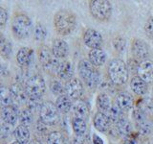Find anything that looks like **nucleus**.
<instances>
[{
  "instance_id": "f257e3e1",
  "label": "nucleus",
  "mask_w": 153,
  "mask_h": 144,
  "mask_svg": "<svg viewBox=\"0 0 153 144\" xmlns=\"http://www.w3.org/2000/svg\"><path fill=\"white\" fill-rule=\"evenodd\" d=\"M54 25L57 34L61 36H68L75 30L76 17L71 11L61 10L55 14Z\"/></svg>"
},
{
  "instance_id": "f03ea898",
  "label": "nucleus",
  "mask_w": 153,
  "mask_h": 144,
  "mask_svg": "<svg viewBox=\"0 0 153 144\" xmlns=\"http://www.w3.org/2000/svg\"><path fill=\"white\" fill-rule=\"evenodd\" d=\"M107 72L110 81L117 86L124 85L128 80L127 65L120 59H114L109 62Z\"/></svg>"
},
{
  "instance_id": "7ed1b4c3",
  "label": "nucleus",
  "mask_w": 153,
  "mask_h": 144,
  "mask_svg": "<svg viewBox=\"0 0 153 144\" xmlns=\"http://www.w3.org/2000/svg\"><path fill=\"white\" fill-rule=\"evenodd\" d=\"M79 74L81 81L90 88H94L100 83V74L97 68L89 62V61L81 60L79 62Z\"/></svg>"
},
{
  "instance_id": "20e7f679",
  "label": "nucleus",
  "mask_w": 153,
  "mask_h": 144,
  "mask_svg": "<svg viewBox=\"0 0 153 144\" xmlns=\"http://www.w3.org/2000/svg\"><path fill=\"white\" fill-rule=\"evenodd\" d=\"M89 11L95 19L105 21L112 14V4L106 0H92L89 2Z\"/></svg>"
},
{
  "instance_id": "39448f33",
  "label": "nucleus",
  "mask_w": 153,
  "mask_h": 144,
  "mask_svg": "<svg viewBox=\"0 0 153 144\" xmlns=\"http://www.w3.org/2000/svg\"><path fill=\"white\" fill-rule=\"evenodd\" d=\"M24 88L29 97L41 98V96L44 94L46 90V85L42 76L35 74L26 79Z\"/></svg>"
},
{
  "instance_id": "423d86ee",
  "label": "nucleus",
  "mask_w": 153,
  "mask_h": 144,
  "mask_svg": "<svg viewBox=\"0 0 153 144\" xmlns=\"http://www.w3.org/2000/svg\"><path fill=\"white\" fill-rule=\"evenodd\" d=\"M12 30L13 35L19 40L29 36L32 30V21L29 16L23 14H18L12 21Z\"/></svg>"
},
{
  "instance_id": "0eeeda50",
  "label": "nucleus",
  "mask_w": 153,
  "mask_h": 144,
  "mask_svg": "<svg viewBox=\"0 0 153 144\" xmlns=\"http://www.w3.org/2000/svg\"><path fill=\"white\" fill-rule=\"evenodd\" d=\"M38 60L44 70L48 72H56L59 64L57 58L53 54L50 48L45 45L40 46L38 49Z\"/></svg>"
},
{
  "instance_id": "6e6552de",
  "label": "nucleus",
  "mask_w": 153,
  "mask_h": 144,
  "mask_svg": "<svg viewBox=\"0 0 153 144\" xmlns=\"http://www.w3.org/2000/svg\"><path fill=\"white\" fill-rule=\"evenodd\" d=\"M39 117L40 121L47 126H53L59 122V112L54 103L48 101L42 104V107L39 110Z\"/></svg>"
},
{
  "instance_id": "1a4fd4ad",
  "label": "nucleus",
  "mask_w": 153,
  "mask_h": 144,
  "mask_svg": "<svg viewBox=\"0 0 153 144\" xmlns=\"http://www.w3.org/2000/svg\"><path fill=\"white\" fill-rule=\"evenodd\" d=\"M83 84L81 80L78 78H72L68 81V83L65 86V92L66 95L71 100L78 101L80 99V97L83 94Z\"/></svg>"
},
{
  "instance_id": "9d476101",
  "label": "nucleus",
  "mask_w": 153,
  "mask_h": 144,
  "mask_svg": "<svg viewBox=\"0 0 153 144\" xmlns=\"http://www.w3.org/2000/svg\"><path fill=\"white\" fill-rule=\"evenodd\" d=\"M132 54L138 61H146L149 55V47L147 43L141 38H134L131 44Z\"/></svg>"
},
{
  "instance_id": "9b49d317",
  "label": "nucleus",
  "mask_w": 153,
  "mask_h": 144,
  "mask_svg": "<svg viewBox=\"0 0 153 144\" xmlns=\"http://www.w3.org/2000/svg\"><path fill=\"white\" fill-rule=\"evenodd\" d=\"M83 41L86 46H88L91 49H96V48H100L103 38L99 31L93 28H88L83 34Z\"/></svg>"
},
{
  "instance_id": "f8f14e48",
  "label": "nucleus",
  "mask_w": 153,
  "mask_h": 144,
  "mask_svg": "<svg viewBox=\"0 0 153 144\" xmlns=\"http://www.w3.org/2000/svg\"><path fill=\"white\" fill-rule=\"evenodd\" d=\"M138 76L146 83H151L153 81V62L146 60L140 62L138 67Z\"/></svg>"
},
{
  "instance_id": "ddd939ff",
  "label": "nucleus",
  "mask_w": 153,
  "mask_h": 144,
  "mask_svg": "<svg viewBox=\"0 0 153 144\" xmlns=\"http://www.w3.org/2000/svg\"><path fill=\"white\" fill-rule=\"evenodd\" d=\"M90 109L88 104L82 100H78L73 104L72 107V113H73V118H80L87 121L89 116Z\"/></svg>"
},
{
  "instance_id": "4468645a",
  "label": "nucleus",
  "mask_w": 153,
  "mask_h": 144,
  "mask_svg": "<svg viewBox=\"0 0 153 144\" xmlns=\"http://www.w3.org/2000/svg\"><path fill=\"white\" fill-rule=\"evenodd\" d=\"M89 62L95 67L102 66L105 62H106L107 56L102 48H96V49H91L88 53Z\"/></svg>"
},
{
  "instance_id": "2eb2a0df",
  "label": "nucleus",
  "mask_w": 153,
  "mask_h": 144,
  "mask_svg": "<svg viewBox=\"0 0 153 144\" xmlns=\"http://www.w3.org/2000/svg\"><path fill=\"white\" fill-rule=\"evenodd\" d=\"M52 52L57 59H64L69 53V46L65 40L61 38H56L53 41Z\"/></svg>"
},
{
  "instance_id": "dca6fc26",
  "label": "nucleus",
  "mask_w": 153,
  "mask_h": 144,
  "mask_svg": "<svg viewBox=\"0 0 153 144\" xmlns=\"http://www.w3.org/2000/svg\"><path fill=\"white\" fill-rule=\"evenodd\" d=\"M1 118L5 124L8 126H13L16 123L18 119V112L14 106H9V107L3 108L1 110Z\"/></svg>"
},
{
  "instance_id": "f3484780",
  "label": "nucleus",
  "mask_w": 153,
  "mask_h": 144,
  "mask_svg": "<svg viewBox=\"0 0 153 144\" xmlns=\"http://www.w3.org/2000/svg\"><path fill=\"white\" fill-rule=\"evenodd\" d=\"M33 57V50L29 47H22L16 54V61L22 67H27L31 64Z\"/></svg>"
},
{
  "instance_id": "a211bd4d",
  "label": "nucleus",
  "mask_w": 153,
  "mask_h": 144,
  "mask_svg": "<svg viewBox=\"0 0 153 144\" xmlns=\"http://www.w3.org/2000/svg\"><path fill=\"white\" fill-rule=\"evenodd\" d=\"M93 123L95 128L98 130L99 132L105 133L110 129V125H111V120L107 116L106 114L102 112H97L95 114Z\"/></svg>"
},
{
  "instance_id": "6ab92c4d",
  "label": "nucleus",
  "mask_w": 153,
  "mask_h": 144,
  "mask_svg": "<svg viewBox=\"0 0 153 144\" xmlns=\"http://www.w3.org/2000/svg\"><path fill=\"white\" fill-rule=\"evenodd\" d=\"M116 105L122 112H128L133 107V98L128 92L122 91L116 97Z\"/></svg>"
},
{
  "instance_id": "aec40b11",
  "label": "nucleus",
  "mask_w": 153,
  "mask_h": 144,
  "mask_svg": "<svg viewBox=\"0 0 153 144\" xmlns=\"http://www.w3.org/2000/svg\"><path fill=\"white\" fill-rule=\"evenodd\" d=\"M56 73L57 77L60 80H71L72 76H73L74 70H73V65L70 62L68 61H63L59 62V66H57Z\"/></svg>"
},
{
  "instance_id": "412c9836",
  "label": "nucleus",
  "mask_w": 153,
  "mask_h": 144,
  "mask_svg": "<svg viewBox=\"0 0 153 144\" xmlns=\"http://www.w3.org/2000/svg\"><path fill=\"white\" fill-rule=\"evenodd\" d=\"M96 103H97V108H98L99 112L104 113L108 116L110 110L112 108V104H111V101H110L109 96L104 92L100 93L97 97V102Z\"/></svg>"
},
{
  "instance_id": "4be33fe9",
  "label": "nucleus",
  "mask_w": 153,
  "mask_h": 144,
  "mask_svg": "<svg viewBox=\"0 0 153 144\" xmlns=\"http://www.w3.org/2000/svg\"><path fill=\"white\" fill-rule=\"evenodd\" d=\"M130 88L135 94L143 96L147 91V83H146L139 76H134L130 81Z\"/></svg>"
},
{
  "instance_id": "5701e85b",
  "label": "nucleus",
  "mask_w": 153,
  "mask_h": 144,
  "mask_svg": "<svg viewBox=\"0 0 153 144\" xmlns=\"http://www.w3.org/2000/svg\"><path fill=\"white\" fill-rule=\"evenodd\" d=\"M131 131H132L131 124L126 118H123L122 116L116 123H115V132H116L119 136L126 137L131 134Z\"/></svg>"
},
{
  "instance_id": "b1692460",
  "label": "nucleus",
  "mask_w": 153,
  "mask_h": 144,
  "mask_svg": "<svg viewBox=\"0 0 153 144\" xmlns=\"http://www.w3.org/2000/svg\"><path fill=\"white\" fill-rule=\"evenodd\" d=\"M11 91L14 102H17L19 104L27 103L29 96L26 92L25 88H23L20 85H13L11 86Z\"/></svg>"
},
{
  "instance_id": "393cba45",
  "label": "nucleus",
  "mask_w": 153,
  "mask_h": 144,
  "mask_svg": "<svg viewBox=\"0 0 153 144\" xmlns=\"http://www.w3.org/2000/svg\"><path fill=\"white\" fill-rule=\"evenodd\" d=\"M14 137L20 144H29L30 142V131L25 125H18L14 130Z\"/></svg>"
},
{
  "instance_id": "a878e982",
  "label": "nucleus",
  "mask_w": 153,
  "mask_h": 144,
  "mask_svg": "<svg viewBox=\"0 0 153 144\" xmlns=\"http://www.w3.org/2000/svg\"><path fill=\"white\" fill-rule=\"evenodd\" d=\"M56 106L59 112L68 113L70 112V110H72L73 103H72V100L66 94H62L57 97L56 101Z\"/></svg>"
},
{
  "instance_id": "bb28decb",
  "label": "nucleus",
  "mask_w": 153,
  "mask_h": 144,
  "mask_svg": "<svg viewBox=\"0 0 153 144\" xmlns=\"http://www.w3.org/2000/svg\"><path fill=\"white\" fill-rule=\"evenodd\" d=\"M13 102L14 101L11 88H6V86H1L0 88V108L3 109L12 106Z\"/></svg>"
},
{
  "instance_id": "cd10ccee",
  "label": "nucleus",
  "mask_w": 153,
  "mask_h": 144,
  "mask_svg": "<svg viewBox=\"0 0 153 144\" xmlns=\"http://www.w3.org/2000/svg\"><path fill=\"white\" fill-rule=\"evenodd\" d=\"M13 53V46L12 43L8 38H6L4 36L0 38V56L3 59H10Z\"/></svg>"
},
{
  "instance_id": "c85d7f7f",
  "label": "nucleus",
  "mask_w": 153,
  "mask_h": 144,
  "mask_svg": "<svg viewBox=\"0 0 153 144\" xmlns=\"http://www.w3.org/2000/svg\"><path fill=\"white\" fill-rule=\"evenodd\" d=\"M72 127H73L76 136H83L87 131V121L80 118H73Z\"/></svg>"
},
{
  "instance_id": "c756f323",
  "label": "nucleus",
  "mask_w": 153,
  "mask_h": 144,
  "mask_svg": "<svg viewBox=\"0 0 153 144\" xmlns=\"http://www.w3.org/2000/svg\"><path fill=\"white\" fill-rule=\"evenodd\" d=\"M47 144H66V139L60 132H52L48 134Z\"/></svg>"
},
{
  "instance_id": "7c9ffc66",
  "label": "nucleus",
  "mask_w": 153,
  "mask_h": 144,
  "mask_svg": "<svg viewBox=\"0 0 153 144\" xmlns=\"http://www.w3.org/2000/svg\"><path fill=\"white\" fill-rule=\"evenodd\" d=\"M18 119L22 125L28 126L33 121V112L28 108L22 109L20 112H18Z\"/></svg>"
},
{
  "instance_id": "2f4dec72",
  "label": "nucleus",
  "mask_w": 153,
  "mask_h": 144,
  "mask_svg": "<svg viewBox=\"0 0 153 144\" xmlns=\"http://www.w3.org/2000/svg\"><path fill=\"white\" fill-rule=\"evenodd\" d=\"M47 36V30L45 26L41 23H36V26L33 27V38L36 40L42 41L45 40Z\"/></svg>"
},
{
  "instance_id": "473e14b6",
  "label": "nucleus",
  "mask_w": 153,
  "mask_h": 144,
  "mask_svg": "<svg viewBox=\"0 0 153 144\" xmlns=\"http://www.w3.org/2000/svg\"><path fill=\"white\" fill-rule=\"evenodd\" d=\"M50 89L56 95H62L65 92V86L59 80H52L50 82Z\"/></svg>"
},
{
  "instance_id": "72a5a7b5",
  "label": "nucleus",
  "mask_w": 153,
  "mask_h": 144,
  "mask_svg": "<svg viewBox=\"0 0 153 144\" xmlns=\"http://www.w3.org/2000/svg\"><path fill=\"white\" fill-rule=\"evenodd\" d=\"M42 102L40 98H32L29 97L27 101V108L31 110L32 112H39L41 107H42Z\"/></svg>"
},
{
  "instance_id": "f704fd0d",
  "label": "nucleus",
  "mask_w": 153,
  "mask_h": 144,
  "mask_svg": "<svg viewBox=\"0 0 153 144\" xmlns=\"http://www.w3.org/2000/svg\"><path fill=\"white\" fill-rule=\"evenodd\" d=\"M112 45H113V48L117 52L119 53H122L123 52L124 48H126V40L121 37V36H117L113 38L112 40Z\"/></svg>"
},
{
  "instance_id": "c9c22d12",
  "label": "nucleus",
  "mask_w": 153,
  "mask_h": 144,
  "mask_svg": "<svg viewBox=\"0 0 153 144\" xmlns=\"http://www.w3.org/2000/svg\"><path fill=\"white\" fill-rule=\"evenodd\" d=\"M137 127L139 129V132L143 134H149L151 132V125L146 119L142 120L140 122H137Z\"/></svg>"
},
{
  "instance_id": "e433bc0d",
  "label": "nucleus",
  "mask_w": 153,
  "mask_h": 144,
  "mask_svg": "<svg viewBox=\"0 0 153 144\" xmlns=\"http://www.w3.org/2000/svg\"><path fill=\"white\" fill-rule=\"evenodd\" d=\"M145 31L148 38L153 40V16L149 17L145 24Z\"/></svg>"
},
{
  "instance_id": "4c0bfd02",
  "label": "nucleus",
  "mask_w": 153,
  "mask_h": 144,
  "mask_svg": "<svg viewBox=\"0 0 153 144\" xmlns=\"http://www.w3.org/2000/svg\"><path fill=\"white\" fill-rule=\"evenodd\" d=\"M73 144H90L89 136L87 134H83V136H75Z\"/></svg>"
},
{
  "instance_id": "58836bf2",
  "label": "nucleus",
  "mask_w": 153,
  "mask_h": 144,
  "mask_svg": "<svg viewBox=\"0 0 153 144\" xmlns=\"http://www.w3.org/2000/svg\"><path fill=\"white\" fill-rule=\"evenodd\" d=\"M8 20V13L4 8L0 7V27L5 25Z\"/></svg>"
},
{
  "instance_id": "ea45409f",
  "label": "nucleus",
  "mask_w": 153,
  "mask_h": 144,
  "mask_svg": "<svg viewBox=\"0 0 153 144\" xmlns=\"http://www.w3.org/2000/svg\"><path fill=\"white\" fill-rule=\"evenodd\" d=\"M9 128L7 124H1L0 123V139L5 138L9 134Z\"/></svg>"
},
{
  "instance_id": "a19ab883",
  "label": "nucleus",
  "mask_w": 153,
  "mask_h": 144,
  "mask_svg": "<svg viewBox=\"0 0 153 144\" xmlns=\"http://www.w3.org/2000/svg\"><path fill=\"white\" fill-rule=\"evenodd\" d=\"M123 144H136L135 139L133 137H131V136H128L126 137H124V140H123Z\"/></svg>"
},
{
  "instance_id": "79ce46f5",
  "label": "nucleus",
  "mask_w": 153,
  "mask_h": 144,
  "mask_svg": "<svg viewBox=\"0 0 153 144\" xmlns=\"http://www.w3.org/2000/svg\"><path fill=\"white\" fill-rule=\"evenodd\" d=\"M93 144H104L103 143V140L102 138H100L99 136H97V134H94L93 136Z\"/></svg>"
},
{
  "instance_id": "37998d69",
  "label": "nucleus",
  "mask_w": 153,
  "mask_h": 144,
  "mask_svg": "<svg viewBox=\"0 0 153 144\" xmlns=\"http://www.w3.org/2000/svg\"><path fill=\"white\" fill-rule=\"evenodd\" d=\"M29 144H42L40 141L36 140V139H33V140H32L31 142H29Z\"/></svg>"
},
{
  "instance_id": "c03bdc74",
  "label": "nucleus",
  "mask_w": 153,
  "mask_h": 144,
  "mask_svg": "<svg viewBox=\"0 0 153 144\" xmlns=\"http://www.w3.org/2000/svg\"><path fill=\"white\" fill-rule=\"evenodd\" d=\"M11 144H20L19 142H17V141H13V142H12Z\"/></svg>"
},
{
  "instance_id": "a18cd8bd",
  "label": "nucleus",
  "mask_w": 153,
  "mask_h": 144,
  "mask_svg": "<svg viewBox=\"0 0 153 144\" xmlns=\"http://www.w3.org/2000/svg\"><path fill=\"white\" fill-rule=\"evenodd\" d=\"M2 37H3V35H2V34H1V33H0V38H1Z\"/></svg>"
},
{
  "instance_id": "49530a36",
  "label": "nucleus",
  "mask_w": 153,
  "mask_h": 144,
  "mask_svg": "<svg viewBox=\"0 0 153 144\" xmlns=\"http://www.w3.org/2000/svg\"><path fill=\"white\" fill-rule=\"evenodd\" d=\"M1 86H2V84H1V82H0V88H1Z\"/></svg>"
},
{
  "instance_id": "de8ad7c7",
  "label": "nucleus",
  "mask_w": 153,
  "mask_h": 144,
  "mask_svg": "<svg viewBox=\"0 0 153 144\" xmlns=\"http://www.w3.org/2000/svg\"></svg>"
}]
</instances>
